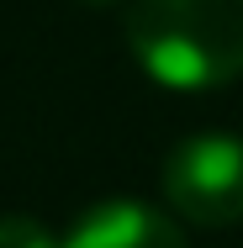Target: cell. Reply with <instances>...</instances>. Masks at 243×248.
<instances>
[{
  "label": "cell",
  "mask_w": 243,
  "mask_h": 248,
  "mask_svg": "<svg viewBox=\"0 0 243 248\" xmlns=\"http://www.w3.org/2000/svg\"><path fill=\"white\" fill-rule=\"evenodd\" d=\"M58 243L64 248H185V232L164 206L116 196V201H96L90 211H80L74 227Z\"/></svg>",
  "instance_id": "3"
},
{
  "label": "cell",
  "mask_w": 243,
  "mask_h": 248,
  "mask_svg": "<svg viewBox=\"0 0 243 248\" xmlns=\"http://www.w3.org/2000/svg\"><path fill=\"white\" fill-rule=\"evenodd\" d=\"M164 201L169 217L195 227H233L243 222V138L195 132L164 158Z\"/></svg>",
  "instance_id": "2"
},
{
  "label": "cell",
  "mask_w": 243,
  "mask_h": 248,
  "mask_svg": "<svg viewBox=\"0 0 243 248\" xmlns=\"http://www.w3.org/2000/svg\"><path fill=\"white\" fill-rule=\"evenodd\" d=\"M0 248H64V243L53 238L37 217L11 211V217H0Z\"/></svg>",
  "instance_id": "4"
},
{
  "label": "cell",
  "mask_w": 243,
  "mask_h": 248,
  "mask_svg": "<svg viewBox=\"0 0 243 248\" xmlns=\"http://www.w3.org/2000/svg\"><path fill=\"white\" fill-rule=\"evenodd\" d=\"M127 53L164 90H222L243 74V0H132Z\"/></svg>",
  "instance_id": "1"
},
{
  "label": "cell",
  "mask_w": 243,
  "mask_h": 248,
  "mask_svg": "<svg viewBox=\"0 0 243 248\" xmlns=\"http://www.w3.org/2000/svg\"><path fill=\"white\" fill-rule=\"evenodd\" d=\"M80 5H111V0H80Z\"/></svg>",
  "instance_id": "5"
}]
</instances>
